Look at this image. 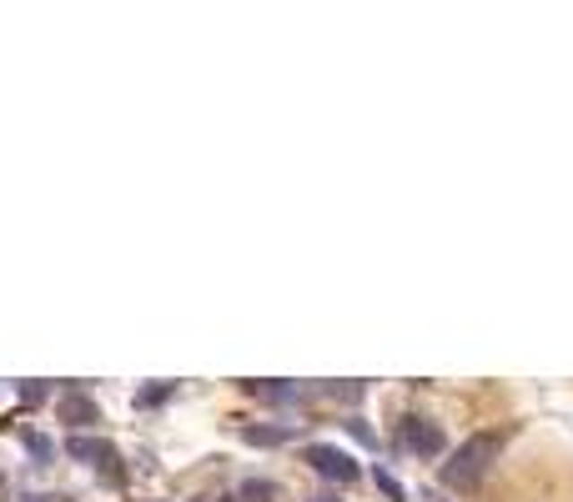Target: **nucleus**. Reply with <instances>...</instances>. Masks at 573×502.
<instances>
[{"label": "nucleus", "mask_w": 573, "mask_h": 502, "mask_svg": "<svg viewBox=\"0 0 573 502\" xmlns=\"http://www.w3.org/2000/svg\"><path fill=\"white\" fill-rule=\"evenodd\" d=\"M498 447H503V437L498 432H478V437H468L458 452H453V463H447V482L453 488H468V482H478V477L488 472V463L498 457Z\"/></svg>", "instance_id": "obj_1"}, {"label": "nucleus", "mask_w": 573, "mask_h": 502, "mask_svg": "<svg viewBox=\"0 0 573 502\" xmlns=\"http://www.w3.org/2000/svg\"><path fill=\"white\" fill-rule=\"evenodd\" d=\"M307 463H312V472L327 477V482H352L357 477L352 457H347L343 447H327V442H312V447H307Z\"/></svg>", "instance_id": "obj_2"}, {"label": "nucleus", "mask_w": 573, "mask_h": 502, "mask_svg": "<svg viewBox=\"0 0 573 502\" xmlns=\"http://www.w3.org/2000/svg\"><path fill=\"white\" fill-rule=\"evenodd\" d=\"M65 457H76V463H91V467H101V472H111V482H121V467H116V452L106 447V442H96V437H71V442H65Z\"/></svg>", "instance_id": "obj_3"}, {"label": "nucleus", "mask_w": 573, "mask_h": 502, "mask_svg": "<svg viewBox=\"0 0 573 502\" xmlns=\"http://www.w3.org/2000/svg\"><path fill=\"white\" fill-rule=\"evenodd\" d=\"M403 442H408L418 457H438V452H443V427L422 422V417H408V422H403Z\"/></svg>", "instance_id": "obj_4"}, {"label": "nucleus", "mask_w": 573, "mask_h": 502, "mask_svg": "<svg viewBox=\"0 0 573 502\" xmlns=\"http://www.w3.org/2000/svg\"><path fill=\"white\" fill-rule=\"evenodd\" d=\"M61 422H71V427H91V422H96V402L81 397V392H65V397H61Z\"/></svg>", "instance_id": "obj_5"}, {"label": "nucleus", "mask_w": 573, "mask_h": 502, "mask_svg": "<svg viewBox=\"0 0 573 502\" xmlns=\"http://www.w3.org/2000/svg\"><path fill=\"white\" fill-rule=\"evenodd\" d=\"M277 482H267V477H247V482H242V492H237V498H242V502H277Z\"/></svg>", "instance_id": "obj_6"}, {"label": "nucleus", "mask_w": 573, "mask_h": 502, "mask_svg": "<svg viewBox=\"0 0 573 502\" xmlns=\"http://www.w3.org/2000/svg\"><path fill=\"white\" fill-rule=\"evenodd\" d=\"M247 442H256V447L272 442V447H277V442H287V432H282V427H247Z\"/></svg>", "instance_id": "obj_7"}, {"label": "nucleus", "mask_w": 573, "mask_h": 502, "mask_svg": "<svg viewBox=\"0 0 573 502\" xmlns=\"http://www.w3.org/2000/svg\"><path fill=\"white\" fill-rule=\"evenodd\" d=\"M378 488H382V492H387V498H393V502H397V498H403V482H397V477H393V472H387V467H378Z\"/></svg>", "instance_id": "obj_8"}, {"label": "nucleus", "mask_w": 573, "mask_h": 502, "mask_svg": "<svg viewBox=\"0 0 573 502\" xmlns=\"http://www.w3.org/2000/svg\"><path fill=\"white\" fill-rule=\"evenodd\" d=\"M26 447H30V452H36L40 463H51V452H56V447H51V442L40 437V432H26Z\"/></svg>", "instance_id": "obj_9"}, {"label": "nucleus", "mask_w": 573, "mask_h": 502, "mask_svg": "<svg viewBox=\"0 0 573 502\" xmlns=\"http://www.w3.org/2000/svg\"><path fill=\"white\" fill-rule=\"evenodd\" d=\"M161 397H166V387H152V392H141L136 402H141V407H152V402H161Z\"/></svg>", "instance_id": "obj_10"}, {"label": "nucleus", "mask_w": 573, "mask_h": 502, "mask_svg": "<svg viewBox=\"0 0 573 502\" xmlns=\"http://www.w3.org/2000/svg\"><path fill=\"white\" fill-rule=\"evenodd\" d=\"M21 502H65V498H56V492H30V498H21Z\"/></svg>", "instance_id": "obj_11"}, {"label": "nucleus", "mask_w": 573, "mask_h": 502, "mask_svg": "<svg viewBox=\"0 0 573 502\" xmlns=\"http://www.w3.org/2000/svg\"><path fill=\"white\" fill-rule=\"evenodd\" d=\"M307 502H337V498H307Z\"/></svg>", "instance_id": "obj_12"}]
</instances>
